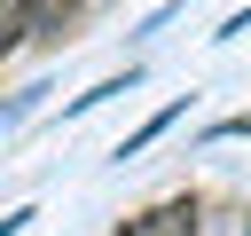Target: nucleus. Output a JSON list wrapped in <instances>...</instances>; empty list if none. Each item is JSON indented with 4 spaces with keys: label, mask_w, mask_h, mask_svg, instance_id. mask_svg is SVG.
<instances>
[{
    "label": "nucleus",
    "mask_w": 251,
    "mask_h": 236,
    "mask_svg": "<svg viewBox=\"0 0 251 236\" xmlns=\"http://www.w3.org/2000/svg\"><path fill=\"white\" fill-rule=\"evenodd\" d=\"M196 228H204V205H196V197H165V205L133 212L118 236H196Z\"/></svg>",
    "instance_id": "obj_1"
},
{
    "label": "nucleus",
    "mask_w": 251,
    "mask_h": 236,
    "mask_svg": "<svg viewBox=\"0 0 251 236\" xmlns=\"http://www.w3.org/2000/svg\"><path fill=\"white\" fill-rule=\"evenodd\" d=\"M180 110H188V102H165V110H157V118H149V126H133V134H126V142H118V149H110V157H118V165H133V157H141V149H149V142H157V134H173V118H180Z\"/></svg>",
    "instance_id": "obj_2"
},
{
    "label": "nucleus",
    "mask_w": 251,
    "mask_h": 236,
    "mask_svg": "<svg viewBox=\"0 0 251 236\" xmlns=\"http://www.w3.org/2000/svg\"><path fill=\"white\" fill-rule=\"evenodd\" d=\"M39 94H47V87H24V94H8V102H0V134H8V126H24V118L39 110Z\"/></svg>",
    "instance_id": "obj_3"
},
{
    "label": "nucleus",
    "mask_w": 251,
    "mask_h": 236,
    "mask_svg": "<svg viewBox=\"0 0 251 236\" xmlns=\"http://www.w3.org/2000/svg\"><path fill=\"white\" fill-rule=\"evenodd\" d=\"M243 31H251V8H235V16H227V24L212 31V39H243Z\"/></svg>",
    "instance_id": "obj_4"
},
{
    "label": "nucleus",
    "mask_w": 251,
    "mask_h": 236,
    "mask_svg": "<svg viewBox=\"0 0 251 236\" xmlns=\"http://www.w3.org/2000/svg\"><path fill=\"white\" fill-rule=\"evenodd\" d=\"M24 220H31V205H24V212H8V220H0V236H24Z\"/></svg>",
    "instance_id": "obj_5"
},
{
    "label": "nucleus",
    "mask_w": 251,
    "mask_h": 236,
    "mask_svg": "<svg viewBox=\"0 0 251 236\" xmlns=\"http://www.w3.org/2000/svg\"><path fill=\"white\" fill-rule=\"evenodd\" d=\"M0 8H24V0H0Z\"/></svg>",
    "instance_id": "obj_6"
}]
</instances>
